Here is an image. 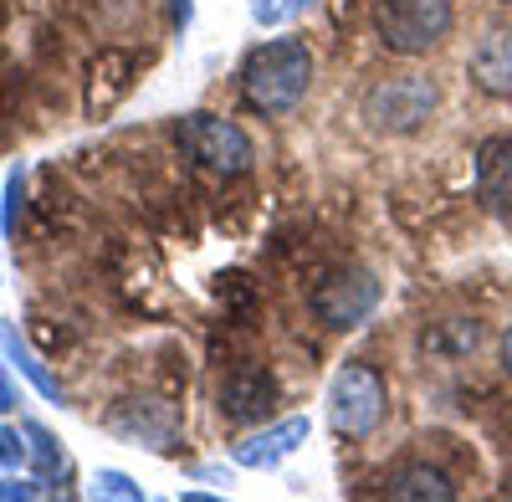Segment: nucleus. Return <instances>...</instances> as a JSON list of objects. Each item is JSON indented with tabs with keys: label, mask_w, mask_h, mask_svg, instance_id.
Here are the masks:
<instances>
[{
	"label": "nucleus",
	"mask_w": 512,
	"mask_h": 502,
	"mask_svg": "<svg viewBox=\"0 0 512 502\" xmlns=\"http://www.w3.org/2000/svg\"><path fill=\"white\" fill-rule=\"evenodd\" d=\"M313 72L318 62L303 36H267L241 62V98L251 113H267V118L297 113L313 93Z\"/></svg>",
	"instance_id": "nucleus-1"
},
{
	"label": "nucleus",
	"mask_w": 512,
	"mask_h": 502,
	"mask_svg": "<svg viewBox=\"0 0 512 502\" xmlns=\"http://www.w3.org/2000/svg\"><path fill=\"white\" fill-rule=\"evenodd\" d=\"M456 26V0H374L369 31L390 57H431Z\"/></svg>",
	"instance_id": "nucleus-2"
},
{
	"label": "nucleus",
	"mask_w": 512,
	"mask_h": 502,
	"mask_svg": "<svg viewBox=\"0 0 512 502\" xmlns=\"http://www.w3.org/2000/svg\"><path fill=\"white\" fill-rule=\"evenodd\" d=\"M175 144L180 154L195 164V170L216 175V180H241L251 175L256 164V139L241 129L236 118L226 113H210V108H195L175 123Z\"/></svg>",
	"instance_id": "nucleus-3"
},
{
	"label": "nucleus",
	"mask_w": 512,
	"mask_h": 502,
	"mask_svg": "<svg viewBox=\"0 0 512 502\" xmlns=\"http://www.w3.org/2000/svg\"><path fill=\"white\" fill-rule=\"evenodd\" d=\"M436 103H441V88L425 72H390L364 93L359 118L379 139H410L436 118Z\"/></svg>",
	"instance_id": "nucleus-4"
},
{
	"label": "nucleus",
	"mask_w": 512,
	"mask_h": 502,
	"mask_svg": "<svg viewBox=\"0 0 512 502\" xmlns=\"http://www.w3.org/2000/svg\"><path fill=\"white\" fill-rule=\"evenodd\" d=\"M323 405H328V426L344 441H369L384 426V415H390V385H384V374L369 359H349L333 369Z\"/></svg>",
	"instance_id": "nucleus-5"
},
{
	"label": "nucleus",
	"mask_w": 512,
	"mask_h": 502,
	"mask_svg": "<svg viewBox=\"0 0 512 502\" xmlns=\"http://www.w3.org/2000/svg\"><path fill=\"white\" fill-rule=\"evenodd\" d=\"M379 303H384V282H379L369 267H359V262L328 267V272L313 282V292H308V308H313V318H318L328 333H354V328H364V323L379 313Z\"/></svg>",
	"instance_id": "nucleus-6"
},
{
	"label": "nucleus",
	"mask_w": 512,
	"mask_h": 502,
	"mask_svg": "<svg viewBox=\"0 0 512 502\" xmlns=\"http://www.w3.org/2000/svg\"><path fill=\"white\" fill-rule=\"evenodd\" d=\"M216 400H221V421H231V426H262V421H272V410L282 400V385H277L272 364L241 359V364L226 369Z\"/></svg>",
	"instance_id": "nucleus-7"
},
{
	"label": "nucleus",
	"mask_w": 512,
	"mask_h": 502,
	"mask_svg": "<svg viewBox=\"0 0 512 502\" xmlns=\"http://www.w3.org/2000/svg\"><path fill=\"white\" fill-rule=\"evenodd\" d=\"M308 436H313V415H277V421H262L231 446V467L236 472H277L282 462H292V456L308 446Z\"/></svg>",
	"instance_id": "nucleus-8"
},
{
	"label": "nucleus",
	"mask_w": 512,
	"mask_h": 502,
	"mask_svg": "<svg viewBox=\"0 0 512 502\" xmlns=\"http://www.w3.org/2000/svg\"><path fill=\"white\" fill-rule=\"evenodd\" d=\"M472 195L497 226L512 231V139L507 134H492V139L477 144V154H472Z\"/></svg>",
	"instance_id": "nucleus-9"
},
{
	"label": "nucleus",
	"mask_w": 512,
	"mask_h": 502,
	"mask_svg": "<svg viewBox=\"0 0 512 502\" xmlns=\"http://www.w3.org/2000/svg\"><path fill=\"white\" fill-rule=\"evenodd\" d=\"M466 77L477 82V93L487 98H512V31L492 26L482 31V41L466 57Z\"/></svg>",
	"instance_id": "nucleus-10"
},
{
	"label": "nucleus",
	"mask_w": 512,
	"mask_h": 502,
	"mask_svg": "<svg viewBox=\"0 0 512 502\" xmlns=\"http://www.w3.org/2000/svg\"><path fill=\"white\" fill-rule=\"evenodd\" d=\"M134 72H139V57H134V52L108 47V52L88 67V113H93V118L108 113L128 88H134Z\"/></svg>",
	"instance_id": "nucleus-11"
},
{
	"label": "nucleus",
	"mask_w": 512,
	"mask_h": 502,
	"mask_svg": "<svg viewBox=\"0 0 512 502\" xmlns=\"http://www.w3.org/2000/svg\"><path fill=\"white\" fill-rule=\"evenodd\" d=\"M456 492L461 487L431 462H400L384 477V497H395V502H451Z\"/></svg>",
	"instance_id": "nucleus-12"
},
{
	"label": "nucleus",
	"mask_w": 512,
	"mask_h": 502,
	"mask_svg": "<svg viewBox=\"0 0 512 502\" xmlns=\"http://www.w3.org/2000/svg\"><path fill=\"white\" fill-rule=\"evenodd\" d=\"M0 354H6V364H11V369H16L21 380H26L41 400H47V405H62V385H57V374L36 359V349L21 339L16 323H6V318H0Z\"/></svg>",
	"instance_id": "nucleus-13"
},
{
	"label": "nucleus",
	"mask_w": 512,
	"mask_h": 502,
	"mask_svg": "<svg viewBox=\"0 0 512 502\" xmlns=\"http://www.w3.org/2000/svg\"><path fill=\"white\" fill-rule=\"evenodd\" d=\"M21 441H26V462H31V477H41L47 487H57V482H67V472H72V462H67V451H62V441L52 436V426H41V421H21Z\"/></svg>",
	"instance_id": "nucleus-14"
},
{
	"label": "nucleus",
	"mask_w": 512,
	"mask_h": 502,
	"mask_svg": "<svg viewBox=\"0 0 512 502\" xmlns=\"http://www.w3.org/2000/svg\"><path fill=\"white\" fill-rule=\"evenodd\" d=\"M128 410L139 415V426H118V436H128V441H144L149 451H169V446H175L180 421H175V410H169V405H159V400H134Z\"/></svg>",
	"instance_id": "nucleus-15"
},
{
	"label": "nucleus",
	"mask_w": 512,
	"mask_h": 502,
	"mask_svg": "<svg viewBox=\"0 0 512 502\" xmlns=\"http://www.w3.org/2000/svg\"><path fill=\"white\" fill-rule=\"evenodd\" d=\"M318 6H323V0H246V16H251L256 31H282V26L303 21Z\"/></svg>",
	"instance_id": "nucleus-16"
},
{
	"label": "nucleus",
	"mask_w": 512,
	"mask_h": 502,
	"mask_svg": "<svg viewBox=\"0 0 512 502\" xmlns=\"http://www.w3.org/2000/svg\"><path fill=\"white\" fill-rule=\"evenodd\" d=\"M88 497H113V502H144L149 492L128 477V472H118V467H98L93 477H88Z\"/></svg>",
	"instance_id": "nucleus-17"
},
{
	"label": "nucleus",
	"mask_w": 512,
	"mask_h": 502,
	"mask_svg": "<svg viewBox=\"0 0 512 502\" xmlns=\"http://www.w3.org/2000/svg\"><path fill=\"white\" fill-rule=\"evenodd\" d=\"M52 487L41 477H0V502H31V497H47Z\"/></svg>",
	"instance_id": "nucleus-18"
},
{
	"label": "nucleus",
	"mask_w": 512,
	"mask_h": 502,
	"mask_svg": "<svg viewBox=\"0 0 512 502\" xmlns=\"http://www.w3.org/2000/svg\"><path fill=\"white\" fill-rule=\"evenodd\" d=\"M21 195H26V170H11L6 175V231H16V221H21Z\"/></svg>",
	"instance_id": "nucleus-19"
},
{
	"label": "nucleus",
	"mask_w": 512,
	"mask_h": 502,
	"mask_svg": "<svg viewBox=\"0 0 512 502\" xmlns=\"http://www.w3.org/2000/svg\"><path fill=\"white\" fill-rule=\"evenodd\" d=\"M21 462H26V441H21V431L0 426V467H6V472H16Z\"/></svg>",
	"instance_id": "nucleus-20"
},
{
	"label": "nucleus",
	"mask_w": 512,
	"mask_h": 502,
	"mask_svg": "<svg viewBox=\"0 0 512 502\" xmlns=\"http://www.w3.org/2000/svg\"><path fill=\"white\" fill-rule=\"evenodd\" d=\"M16 400H21V395H16V380H11V369L0 364V415H11Z\"/></svg>",
	"instance_id": "nucleus-21"
},
{
	"label": "nucleus",
	"mask_w": 512,
	"mask_h": 502,
	"mask_svg": "<svg viewBox=\"0 0 512 502\" xmlns=\"http://www.w3.org/2000/svg\"><path fill=\"white\" fill-rule=\"evenodd\" d=\"M497 364H502V374L512 380V323L502 328V339H497Z\"/></svg>",
	"instance_id": "nucleus-22"
},
{
	"label": "nucleus",
	"mask_w": 512,
	"mask_h": 502,
	"mask_svg": "<svg viewBox=\"0 0 512 502\" xmlns=\"http://www.w3.org/2000/svg\"><path fill=\"white\" fill-rule=\"evenodd\" d=\"M169 11H175V31H190V21H195V0H169Z\"/></svg>",
	"instance_id": "nucleus-23"
},
{
	"label": "nucleus",
	"mask_w": 512,
	"mask_h": 502,
	"mask_svg": "<svg viewBox=\"0 0 512 502\" xmlns=\"http://www.w3.org/2000/svg\"><path fill=\"white\" fill-rule=\"evenodd\" d=\"M180 502H221V492H200V487H185Z\"/></svg>",
	"instance_id": "nucleus-24"
}]
</instances>
